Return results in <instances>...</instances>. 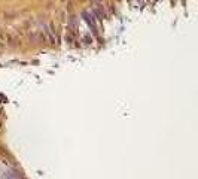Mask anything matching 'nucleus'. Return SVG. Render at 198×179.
<instances>
[{
  "instance_id": "1",
  "label": "nucleus",
  "mask_w": 198,
  "mask_h": 179,
  "mask_svg": "<svg viewBox=\"0 0 198 179\" xmlns=\"http://www.w3.org/2000/svg\"><path fill=\"white\" fill-rule=\"evenodd\" d=\"M3 46H5V43H3V42H2V40H0V49H2V48H3Z\"/></svg>"
}]
</instances>
